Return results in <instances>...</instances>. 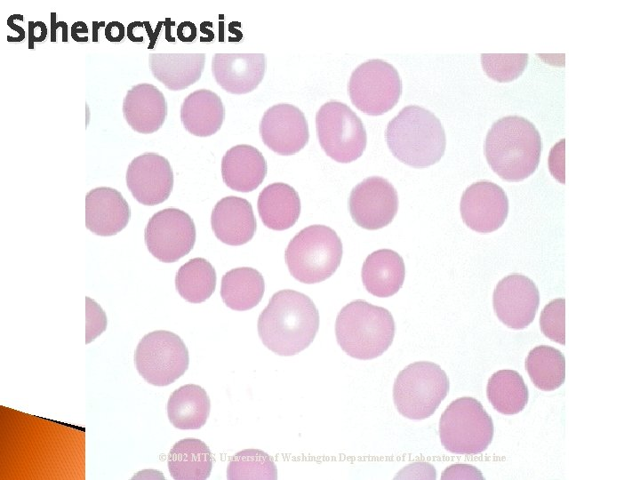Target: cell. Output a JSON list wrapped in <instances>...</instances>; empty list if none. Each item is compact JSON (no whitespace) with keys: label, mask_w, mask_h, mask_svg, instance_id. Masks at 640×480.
I'll list each match as a JSON object with an SVG mask.
<instances>
[{"label":"cell","mask_w":640,"mask_h":480,"mask_svg":"<svg viewBox=\"0 0 640 480\" xmlns=\"http://www.w3.org/2000/svg\"><path fill=\"white\" fill-rule=\"evenodd\" d=\"M260 134L263 143L281 156L299 152L309 139L304 113L286 103L274 105L265 111L260 122Z\"/></svg>","instance_id":"obj_13"},{"label":"cell","mask_w":640,"mask_h":480,"mask_svg":"<svg viewBox=\"0 0 640 480\" xmlns=\"http://www.w3.org/2000/svg\"><path fill=\"white\" fill-rule=\"evenodd\" d=\"M143 23L140 21H133L130 23L127 27V36L128 38L132 42H141L143 41L142 36H135L134 34V28L137 26L142 25Z\"/></svg>","instance_id":"obj_42"},{"label":"cell","mask_w":640,"mask_h":480,"mask_svg":"<svg viewBox=\"0 0 640 480\" xmlns=\"http://www.w3.org/2000/svg\"><path fill=\"white\" fill-rule=\"evenodd\" d=\"M543 334L553 341L565 344V300L556 299L547 304L540 316Z\"/></svg>","instance_id":"obj_34"},{"label":"cell","mask_w":640,"mask_h":480,"mask_svg":"<svg viewBox=\"0 0 640 480\" xmlns=\"http://www.w3.org/2000/svg\"><path fill=\"white\" fill-rule=\"evenodd\" d=\"M266 66L263 53H216L212 60V72L227 92L245 94L260 84Z\"/></svg>","instance_id":"obj_17"},{"label":"cell","mask_w":640,"mask_h":480,"mask_svg":"<svg viewBox=\"0 0 640 480\" xmlns=\"http://www.w3.org/2000/svg\"><path fill=\"white\" fill-rule=\"evenodd\" d=\"M14 20H19L23 21V15L21 14H12L7 19V25L10 27L12 30L17 31L19 36H7V41L8 42H21L25 38V30L19 25L14 23Z\"/></svg>","instance_id":"obj_40"},{"label":"cell","mask_w":640,"mask_h":480,"mask_svg":"<svg viewBox=\"0 0 640 480\" xmlns=\"http://www.w3.org/2000/svg\"><path fill=\"white\" fill-rule=\"evenodd\" d=\"M449 391V380L432 362H415L402 370L394 383L393 398L397 411L411 420L431 416Z\"/></svg>","instance_id":"obj_6"},{"label":"cell","mask_w":640,"mask_h":480,"mask_svg":"<svg viewBox=\"0 0 640 480\" xmlns=\"http://www.w3.org/2000/svg\"><path fill=\"white\" fill-rule=\"evenodd\" d=\"M541 138L534 124L519 116L498 119L484 141L486 160L501 179L520 181L537 169L541 153Z\"/></svg>","instance_id":"obj_2"},{"label":"cell","mask_w":640,"mask_h":480,"mask_svg":"<svg viewBox=\"0 0 640 480\" xmlns=\"http://www.w3.org/2000/svg\"><path fill=\"white\" fill-rule=\"evenodd\" d=\"M47 36V28L43 21H28V48L33 49L36 42H43Z\"/></svg>","instance_id":"obj_36"},{"label":"cell","mask_w":640,"mask_h":480,"mask_svg":"<svg viewBox=\"0 0 640 480\" xmlns=\"http://www.w3.org/2000/svg\"><path fill=\"white\" fill-rule=\"evenodd\" d=\"M104 33L109 42H120L124 37V26L119 21H110L105 27Z\"/></svg>","instance_id":"obj_37"},{"label":"cell","mask_w":640,"mask_h":480,"mask_svg":"<svg viewBox=\"0 0 640 480\" xmlns=\"http://www.w3.org/2000/svg\"><path fill=\"white\" fill-rule=\"evenodd\" d=\"M385 137L394 156L415 168L436 164L445 151V132L440 120L418 105L403 108L388 122Z\"/></svg>","instance_id":"obj_3"},{"label":"cell","mask_w":640,"mask_h":480,"mask_svg":"<svg viewBox=\"0 0 640 480\" xmlns=\"http://www.w3.org/2000/svg\"><path fill=\"white\" fill-rule=\"evenodd\" d=\"M51 41L56 42L57 35L56 31L58 28H62V42H68V24L65 21H57V13L51 12Z\"/></svg>","instance_id":"obj_38"},{"label":"cell","mask_w":640,"mask_h":480,"mask_svg":"<svg viewBox=\"0 0 640 480\" xmlns=\"http://www.w3.org/2000/svg\"><path fill=\"white\" fill-rule=\"evenodd\" d=\"M349 212L361 228L375 230L388 225L398 209V196L394 186L379 176L366 178L351 190Z\"/></svg>","instance_id":"obj_12"},{"label":"cell","mask_w":640,"mask_h":480,"mask_svg":"<svg viewBox=\"0 0 640 480\" xmlns=\"http://www.w3.org/2000/svg\"><path fill=\"white\" fill-rule=\"evenodd\" d=\"M341 258L340 238L324 225H311L301 229L290 241L284 252L291 275L308 284L329 278L340 266Z\"/></svg>","instance_id":"obj_5"},{"label":"cell","mask_w":640,"mask_h":480,"mask_svg":"<svg viewBox=\"0 0 640 480\" xmlns=\"http://www.w3.org/2000/svg\"><path fill=\"white\" fill-rule=\"evenodd\" d=\"M211 402L206 391L196 384H187L174 390L167 403L171 423L179 429H198L210 414Z\"/></svg>","instance_id":"obj_26"},{"label":"cell","mask_w":640,"mask_h":480,"mask_svg":"<svg viewBox=\"0 0 640 480\" xmlns=\"http://www.w3.org/2000/svg\"><path fill=\"white\" fill-rule=\"evenodd\" d=\"M263 224L273 230H284L292 227L300 213V199L290 185L275 182L265 187L257 203Z\"/></svg>","instance_id":"obj_25"},{"label":"cell","mask_w":640,"mask_h":480,"mask_svg":"<svg viewBox=\"0 0 640 480\" xmlns=\"http://www.w3.org/2000/svg\"><path fill=\"white\" fill-rule=\"evenodd\" d=\"M493 432L492 418L482 404L470 396L452 401L439 421L441 443L452 453L483 452L491 444Z\"/></svg>","instance_id":"obj_7"},{"label":"cell","mask_w":640,"mask_h":480,"mask_svg":"<svg viewBox=\"0 0 640 480\" xmlns=\"http://www.w3.org/2000/svg\"><path fill=\"white\" fill-rule=\"evenodd\" d=\"M196 227L184 211L166 208L156 212L145 228V243L158 260L175 262L187 255L196 242Z\"/></svg>","instance_id":"obj_11"},{"label":"cell","mask_w":640,"mask_h":480,"mask_svg":"<svg viewBox=\"0 0 640 480\" xmlns=\"http://www.w3.org/2000/svg\"><path fill=\"white\" fill-rule=\"evenodd\" d=\"M167 460L173 479L204 480L211 474L213 457L203 441L185 438L173 445Z\"/></svg>","instance_id":"obj_27"},{"label":"cell","mask_w":640,"mask_h":480,"mask_svg":"<svg viewBox=\"0 0 640 480\" xmlns=\"http://www.w3.org/2000/svg\"><path fill=\"white\" fill-rule=\"evenodd\" d=\"M227 478L230 480L277 478L273 459L257 449H246L236 453L229 460Z\"/></svg>","instance_id":"obj_32"},{"label":"cell","mask_w":640,"mask_h":480,"mask_svg":"<svg viewBox=\"0 0 640 480\" xmlns=\"http://www.w3.org/2000/svg\"><path fill=\"white\" fill-rule=\"evenodd\" d=\"M267 162L256 148L240 144L229 148L222 157L221 175L224 183L238 192H251L264 180Z\"/></svg>","instance_id":"obj_21"},{"label":"cell","mask_w":640,"mask_h":480,"mask_svg":"<svg viewBox=\"0 0 640 480\" xmlns=\"http://www.w3.org/2000/svg\"><path fill=\"white\" fill-rule=\"evenodd\" d=\"M107 327V317L102 308L92 299L86 297V337L88 344L100 335Z\"/></svg>","instance_id":"obj_35"},{"label":"cell","mask_w":640,"mask_h":480,"mask_svg":"<svg viewBox=\"0 0 640 480\" xmlns=\"http://www.w3.org/2000/svg\"><path fill=\"white\" fill-rule=\"evenodd\" d=\"M525 368L532 383L540 390L552 391L564 382V356L553 347L541 345L532 348L525 360Z\"/></svg>","instance_id":"obj_31"},{"label":"cell","mask_w":640,"mask_h":480,"mask_svg":"<svg viewBox=\"0 0 640 480\" xmlns=\"http://www.w3.org/2000/svg\"><path fill=\"white\" fill-rule=\"evenodd\" d=\"M88 27L84 21H76L71 27V37L76 42H87Z\"/></svg>","instance_id":"obj_41"},{"label":"cell","mask_w":640,"mask_h":480,"mask_svg":"<svg viewBox=\"0 0 640 480\" xmlns=\"http://www.w3.org/2000/svg\"><path fill=\"white\" fill-rule=\"evenodd\" d=\"M204 64V53H150L148 56L153 76L171 91H181L197 82Z\"/></svg>","instance_id":"obj_22"},{"label":"cell","mask_w":640,"mask_h":480,"mask_svg":"<svg viewBox=\"0 0 640 480\" xmlns=\"http://www.w3.org/2000/svg\"><path fill=\"white\" fill-rule=\"evenodd\" d=\"M486 395L493 408L507 415L523 411L529 396L523 377L514 370L494 372L488 380Z\"/></svg>","instance_id":"obj_29"},{"label":"cell","mask_w":640,"mask_h":480,"mask_svg":"<svg viewBox=\"0 0 640 480\" xmlns=\"http://www.w3.org/2000/svg\"><path fill=\"white\" fill-rule=\"evenodd\" d=\"M105 21H92V41L98 42V31L101 27H106Z\"/></svg>","instance_id":"obj_43"},{"label":"cell","mask_w":640,"mask_h":480,"mask_svg":"<svg viewBox=\"0 0 640 480\" xmlns=\"http://www.w3.org/2000/svg\"><path fill=\"white\" fill-rule=\"evenodd\" d=\"M126 185L141 204L156 205L164 202L173 188V172L169 161L157 153L147 152L130 163Z\"/></svg>","instance_id":"obj_16"},{"label":"cell","mask_w":640,"mask_h":480,"mask_svg":"<svg viewBox=\"0 0 640 480\" xmlns=\"http://www.w3.org/2000/svg\"><path fill=\"white\" fill-rule=\"evenodd\" d=\"M405 276L403 258L395 251L380 249L372 252L362 267L365 289L377 297H389L402 287Z\"/></svg>","instance_id":"obj_24"},{"label":"cell","mask_w":640,"mask_h":480,"mask_svg":"<svg viewBox=\"0 0 640 480\" xmlns=\"http://www.w3.org/2000/svg\"><path fill=\"white\" fill-rule=\"evenodd\" d=\"M464 223L478 233L500 228L508 213V200L504 190L489 180H480L466 188L460 199Z\"/></svg>","instance_id":"obj_15"},{"label":"cell","mask_w":640,"mask_h":480,"mask_svg":"<svg viewBox=\"0 0 640 480\" xmlns=\"http://www.w3.org/2000/svg\"><path fill=\"white\" fill-rule=\"evenodd\" d=\"M225 118V108L220 97L207 89L188 94L180 107V120L184 128L198 137L216 133Z\"/></svg>","instance_id":"obj_23"},{"label":"cell","mask_w":640,"mask_h":480,"mask_svg":"<svg viewBox=\"0 0 640 480\" xmlns=\"http://www.w3.org/2000/svg\"><path fill=\"white\" fill-rule=\"evenodd\" d=\"M527 60V53L481 54L484 70L489 77L498 82L516 79L524 72Z\"/></svg>","instance_id":"obj_33"},{"label":"cell","mask_w":640,"mask_h":480,"mask_svg":"<svg viewBox=\"0 0 640 480\" xmlns=\"http://www.w3.org/2000/svg\"><path fill=\"white\" fill-rule=\"evenodd\" d=\"M196 29L193 23L186 21L180 24L177 29L179 39L183 42H190L196 37Z\"/></svg>","instance_id":"obj_39"},{"label":"cell","mask_w":640,"mask_h":480,"mask_svg":"<svg viewBox=\"0 0 640 480\" xmlns=\"http://www.w3.org/2000/svg\"><path fill=\"white\" fill-rule=\"evenodd\" d=\"M319 327L312 300L294 290H281L270 299L258 319L262 343L279 356H290L308 348Z\"/></svg>","instance_id":"obj_1"},{"label":"cell","mask_w":640,"mask_h":480,"mask_svg":"<svg viewBox=\"0 0 640 480\" xmlns=\"http://www.w3.org/2000/svg\"><path fill=\"white\" fill-rule=\"evenodd\" d=\"M316 134L326 155L339 163H350L363 155L367 142L360 117L345 103L330 100L316 115Z\"/></svg>","instance_id":"obj_8"},{"label":"cell","mask_w":640,"mask_h":480,"mask_svg":"<svg viewBox=\"0 0 640 480\" xmlns=\"http://www.w3.org/2000/svg\"><path fill=\"white\" fill-rule=\"evenodd\" d=\"M395 329V321L388 309L362 300L343 307L335 323V335L341 349L361 360L382 355L393 341Z\"/></svg>","instance_id":"obj_4"},{"label":"cell","mask_w":640,"mask_h":480,"mask_svg":"<svg viewBox=\"0 0 640 480\" xmlns=\"http://www.w3.org/2000/svg\"><path fill=\"white\" fill-rule=\"evenodd\" d=\"M493 308L508 327L520 330L534 319L540 304L539 290L532 280L520 274L502 278L493 292Z\"/></svg>","instance_id":"obj_14"},{"label":"cell","mask_w":640,"mask_h":480,"mask_svg":"<svg viewBox=\"0 0 640 480\" xmlns=\"http://www.w3.org/2000/svg\"><path fill=\"white\" fill-rule=\"evenodd\" d=\"M264 290V279L258 270L248 267L236 268L222 276L220 296L227 307L244 311L260 303Z\"/></svg>","instance_id":"obj_28"},{"label":"cell","mask_w":640,"mask_h":480,"mask_svg":"<svg viewBox=\"0 0 640 480\" xmlns=\"http://www.w3.org/2000/svg\"><path fill=\"white\" fill-rule=\"evenodd\" d=\"M134 362L140 375L154 386H167L182 376L189 364L188 350L177 334L159 330L139 342Z\"/></svg>","instance_id":"obj_9"},{"label":"cell","mask_w":640,"mask_h":480,"mask_svg":"<svg viewBox=\"0 0 640 480\" xmlns=\"http://www.w3.org/2000/svg\"><path fill=\"white\" fill-rule=\"evenodd\" d=\"M123 114L133 131L149 134L164 124L167 116V103L156 86L141 83L127 91L123 101Z\"/></svg>","instance_id":"obj_20"},{"label":"cell","mask_w":640,"mask_h":480,"mask_svg":"<svg viewBox=\"0 0 640 480\" xmlns=\"http://www.w3.org/2000/svg\"><path fill=\"white\" fill-rule=\"evenodd\" d=\"M216 272L204 258H194L183 264L175 276L179 294L190 303H201L213 293L216 287Z\"/></svg>","instance_id":"obj_30"},{"label":"cell","mask_w":640,"mask_h":480,"mask_svg":"<svg viewBox=\"0 0 640 480\" xmlns=\"http://www.w3.org/2000/svg\"><path fill=\"white\" fill-rule=\"evenodd\" d=\"M131 218V209L116 189L99 187L85 196V225L97 236H110L123 230Z\"/></svg>","instance_id":"obj_18"},{"label":"cell","mask_w":640,"mask_h":480,"mask_svg":"<svg viewBox=\"0 0 640 480\" xmlns=\"http://www.w3.org/2000/svg\"><path fill=\"white\" fill-rule=\"evenodd\" d=\"M211 224L216 237L232 246L248 243L257 228L251 203L234 196L217 202L212 212Z\"/></svg>","instance_id":"obj_19"},{"label":"cell","mask_w":640,"mask_h":480,"mask_svg":"<svg viewBox=\"0 0 640 480\" xmlns=\"http://www.w3.org/2000/svg\"><path fill=\"white\" fill-rule=\"evenodd\" d=\"M401 93L402 81L397 70L383 60L363 62L349 78L348 94L352 103L370 116H380L390 110Z\"/></svg>","instance_id":"obj_10"}]
</instances>
